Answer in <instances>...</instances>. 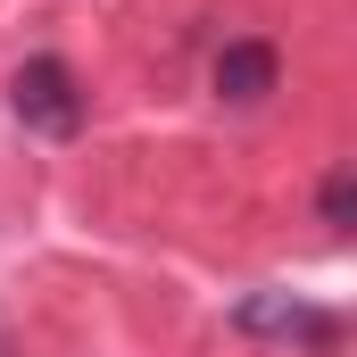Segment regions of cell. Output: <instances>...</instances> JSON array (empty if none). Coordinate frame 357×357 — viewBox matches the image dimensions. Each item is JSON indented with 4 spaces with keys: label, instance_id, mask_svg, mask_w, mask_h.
<instances>
[{
    "label": "cell",
    "instance_id": "cell-1",
    "mask_svg": "<svg viewBox=\"0 0 357 357\" xmlns=\"http://www.w3.org/2000/svg\"><path fill=\"white\" fill-rule=\"evenodd\" d=\"M8 116L25 125V133H42V142H75L91 116L84 84H75V67L59 59V50H42V59H25L17 75H8Z\"/></svg>",
    "mask_w": 357,
    "mask_h": 357
},
{
    "label": "cell",
    "instance_id": "cell-2",
    "mask_svg": "<svg viewBox=\"0 0 357 357\" xmlns=\"http://www.w3.org/2000/svg\"><path fill=\"white\" fill-rule=\"evenodd\" d=\"M233 333L241 341H299V349H341V316L307 307L291 291H241L233 299Z\"/></svg>",
    "mask_w": 357,
    "mask_h": 357
},
{
    "label": "cell",
    "instance_id": "cell-3",
    "mask_svg": "<svg viewBox=\"0 0 357 357\" xmlns=\"http://www.w3.org/2000/svg\"><path fill=\"white\" fill-rule=\"evenodd\" d=\"M208 91L225 100V108H258L282 91V50H274L266 33H241V42H225L216 59H208Z\"/></svg>",
    "mask_w": 357,
    "mask_h": 357
},
{
    "label": "cell",
    "instance_id": "cell-4",
    "mask_svg": "<svg viewBox=\"0 0 357 357\" xmlns=\"http://www.w3.org/2000/svg\"><path fill=\"white\" fill-rule=\"evenodd\" d=\"M316 216H324L333 233H349V216H357V175H349V167H333V175H324V191H316Z\"/></svg>",
    "mask_w": 357,
    "mask_h": 357
},
{
    "label": "cell",
    "instance_id": "cell-5",
    "mask_svg": "<svg viewBox=\"0 0 357 357\" xmlns=\"http://www.w3.org/2000/svg\"><path fill=\"white\" fill-rule=\"evenodd\" d=\"M0 357H8V349H0Z\"/></svg>",
    "mask_w": 357,
    "mask_h": 357
}]
</instances>
